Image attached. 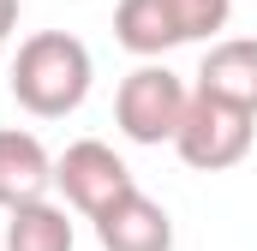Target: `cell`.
Instances as JSON below:
<instances>
[{
    "label": "cell",
    "instance_id": "6da1fadb",
    "mask_svg": "<svg viewBox=\"0 0 257 251\" xmlns=\"http://www.w3.org/2000/svg\"><path fill=\"white\" fill-rule=\"evenodd\" d=\"M90 78H96L90 48H84L72 30H36V36L18 42L6 84H12V102H18L24 114H36V120H66V114L84 108Z\"/></svg>",
    "mask_w": 257,
    "mask_h": 251
},
{
    "label": "cell",
    "instance_id": "7a4b0ae2",
    "mask_svg": "<svg viewBox=\"0 0 257 251\" xmlns=\"http://www.w3.org/2000/svg\"><path fill=\"white\" fill-rule=\"evenodd\" d=\"M251 138H257V114L215 96V90H192L186 102V120L174 132V150L180 162L197 168V174H221V168H239L251 156Z\"/></svg>",
    "mask_w": 257,
    "mask_h": 251
},
{
    "label": "cell",
    "instance_id": "3957f363",
    "mask_svg": "<svg viewBox=\"0 0 257 251\" xmlns=\"http://www.w3.org/2000/svg\"><path fill=\"white\" fill-rule=\"evenodd\" d=\"M186 102H192V90H186L168 66L144 60L138 72H126L120 90H114V126L126 132L132 144H174V132L186 120Z\"/></svg>",
    "mask_w": 257,
    "mask_h": 251
},
{
    "label": "cell",
    "instance_id": "277c9868",
    "mask_svg": "<svg viewBox=\"0 0 257 251\" xmlns=\"http://www.w3.org/2000/svg\"><path fill=\"white\" fill-rule=\"evenodd\" d=\"M54 186L60 197L84 215V221H96L114 197H126L138 180H132V168L108 150V144H96V138H78V144H66L60 156H54Z\"/></svg>",
    "mask_w": 257,
    "mask_h": 251
},
{
    "label": "cell",
    "instance_id": "5b68a950",
    "mask_svg": "<svg viewBox=\"0 0 257 251\" xmlns=\"http://www.w3.org/2000/svg\"><path fill=\"white\" fill-rule=\"evenodd\" d=\"M96 239L102 251H174V215L132 186L96 215Z\"/></svg>",
    "mask_w": 257,
    "mask_h": 251
},
{
    "label": "cell",
    "instance_id": "8992f818",
    "mask_svg": "<svg viewBox=\"0 0 257 251\" xmlns=\"http://www.w3.org/2000/svg\"><path fill=\"white\" fill-rule=\"evenodd\" d=\"M48 191H54V156L42 150V138L18 132V126H0V209L36 203Z\"/></svg>",
    "mask_w": 257,
    "mask_h": 251
},
{
    "label": "cell",
    "instance_id": "52a82bcc",
    "mask_svg": "<svg viewBox=\"0 0 257 251\" xmlns=\"http://www.w3.org/2000/svg\"><path fill=\"white\" fill-rule=\"evenodd\" d=\"M197 90H215L257 114V36H215L197 66Z\"/></svg>",
    "mask_w": 257,
    "mask_h": 251
},
{
    "label": "cell",
    "instance_id": "ba28073f",
    "mask_svg": "<svg viewBox=\"0 0 257 251\" xmlns=\"http://www.w3.org/2000/svg\"><path fill=\"white\" fill-rule=\"evenodd\" d=\"M114 36H120V48L138 54V60H162L168 48L186 42L168 0H120L114 6Z\"/></svg>",
    "mask_w": 257,
    "mask_h": 251
},
{
    "label": "cell",
    "instance_id": "9c48e42d",
    "mask_svg": "<svg viewBox=\"0 0 257 251\" xmlns=\"http://www.w3.org/2000/svg\"><path fill=\"white\" fill-rule=\"evenodd\" d=\"M6 251H72V221L60 203L36 197L6 209Z\"/></svg>",
    "mask_w": 257,
    "mask_h": 251
},
{
    "label": "cell",
    "instance_id": "30bf717a",
    "mask_svg": "<svg viewBox=\"0 0 257 251\" xmlns=\"http://www.w3.org/2000/svg\"><path fill=\"white\" fill-rule=\"evenodd\" d=\"M174 6V24L186 42H215L233 18V0H168Z\"/></svg>",
    "mask_w": 257,
    "mask_h": 251
},
{
    "label": "cell",
    "instance_id": "8fae6325",
    "mask_svg": "<svg viewBox=\"0 0 257 251\" xmlns=\"http://www.w3.org/2000/svg\"><path fill=\"white\" fill-rule=\"evenodd\" d=\"M18 30V0H0V42Z\"/></svg>",
    "mask_w": 257,
    "mask_h": 251
},
{
    "label": "cell",
    "instance_id": "7c38bea8",
    "mask_svg": "<svg viewBox=\"0 0 257 251\" xmlns=\"http://www.w3.org/2000/svg\"><path fill=\"white\" fill-rule=\"evenodd\" d=\"M0 48H6V42H0Z\"/></svg>",
    "mask_w": 257,
    "mask_h": 251
}]
</instances>
